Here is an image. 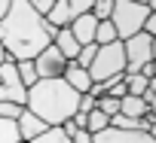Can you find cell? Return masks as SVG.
Returning a JSON list of instances; mask_svg holds the SVG:
<instances>
[{
	"instance_id": "6da1fadb",
	"label": "cell",
	"mask_w": 156,
	"mask_h": 143,
	"mask_svg": "<svg viewBox=\"0 0 156 143\" xmlns=\"http://www.w3.org/2000/svg\"><path fill=\"white\" fill-rule=\"evenodd\" d=\"M55 37L58 31L31 9V0H12L6 18L0 22V46L6 49L9 61L16 64L34 61L46 46H52Z\"/></svg>"
},
{
	"instance_id": "7a4b0ae2",
	"label": "cell",
	"mask_w": 156,
	"mask_h": 143,
	"mask_svg": "<svg viewBox=\"0 0 156 143\" xmlns=\"http://www.w3.org/2000/svg\"><path fill=\"white\" fill-rule=\"evenodd\" d=\"M76 107H80V95H76L64 79H40L37 85L28 88L25 110H31L49 128H61L67 119H73Z\"/></svg>"
},
{
	"instance_id": "3957f363",
	"label": "cell",
	"mask_w": 156,
	"mask_h": 143,
	"mask_svg": "<svg viewBox=\"0 0 156 143\" xmlns=\"http://www.w3.org/2000/svg\"><path fill=\"white\" fill-rule=\"evenodd\" d=\"M150 18V6L147 3H132V0H113V15L110 25L119 37V43L144 34V22Z\"/></svg>"
},
{
	"instance_id": "277c9868",
	"label": "cell",
	"mask_w": 156,
	"mask_h": 143,
	"mask_svg": "<svg viewBox=\"0 0 156 143\" xmlns=\"http://www.w3.org/2000/svg\"><path fill=\"white\" fill-rule=\"evenodd\" d=\"M126 73V52H122V43H110V46H98V55L95 61L89 64V79L92 82H107L113 76H122Z\"/></svg>"
},
{
	"instance_id": "5b68a950",
	"label": "cell",
	"mask_w": 156,
	"mask_h": 143,
	"mask_svg": "<svg viewBox=\"0 0 156 143\" xmlns=\"http://www.w3.org/2000/svg\"><path fill=\"white\" fill-rule=\"evenodd\" d=\"M122 52H126V76H135L147 64H153V40L147 34H138V37L126 40Z\"/></svg>"
},
{
	"instance_id": "8992f818",
	"label": "cell",
	"mask_w": 156,
	"mask_h": 143,
	"mask_svg": "<svg viewBox=\"0 0 156 143\" xmlns=\"http://www.w3.org/2000/svg\"><path fill=\"white\" fill-rule=\"evenodd\" d=\"M89 12H92V0H55V6L46 15V22L55 31H64V28H70L80 15H89Z\"/></svg>"
},
{
	"instance_id": "52a82bcc",
	"label": "cell",
	"mask_w": 156,
	"mask_h": 143,
	"mask_svg": "<svg viewBox=\"0 0 156 143\" xmlns=\"http://www.w3.org/2000/svg\"><path fill=\"white\" fill-rule=\"evenodd\" d=\"M0 101H6V104H19V107L28 104V88H25L22 79H19L16 61L0 64Z\"/></svg>"
},
{
	"instance_id": "ba28073f",
	"label": "cell",
	"mask_w": 156,
	"mask_h": 143,
	"mask_svg": "<svg viewBox=\"0 0 156 143\" xmlns=\"http://www.w3.org/2000/svg\"><path fill=\"white\" fill-rule=\"evenodd\" d=\"M34 67H37V76H40V79H61L67 61H64V55H61L55 46H46V49L34 58Z\"/></svg>"
},
{
	"instance_id": "9c48e42d",
	"label": "cell",
	"mask_w": 156,
	"mask_h": 143,
	"mask_svg": "<svg viewBox=\"0 0 156 143\" xmlns=\"http://www.w3.org/2000/svg\"><path fill=\"white\" fill-rule=\"evenodd\" d=\"M92 143H153L147 131H119V128H107L101 134H92Z\"/></svg>"
},
{
	"instance_id": "30bf717a",
	"label": "cell",
	"mask_w": 156,
	"mask_h": 143,
	"mask_svg": "<svg viewBox=\"0 0 156 143\" xmlns=\"http://www.w3.org/2000/svg\"><path fill=\"white\" fill-rule=\"evenodd\" d=\"M16 125H19V137H22V143H31V140H37L49 125L43 122V119H37L31 110H22V116L16 119Z\"/></svg>"
},
{
	"instance_id": "8fae6325",
	"label": "cell",
	"mask_w": 156,
	"mask_h": 143,
	"mask_svg": "<svg viewBox=\"0 0 156 143\" xmlns=\"http://www.w3.org/2000/svg\"><path fill=\"white\" fill-rule=\"evenodd\" d=\"M76 95H86L89 88H92V79H89V70H83L76 61H67V67H64V76H61Z\"/></svg>"
},
{
	"instance_id": "7c38bea8",
	"label": "cell",
	"mask_w": 156,
	"mask_h": 143,
	"mask_svg": "<svg viewBox=\"0 0 156 143\" xmlns=\"http://www.w3.org/2000/svg\"><path fill=\"white\" fill-rule=\"evenodd\" d=\"M95 31H98V22H95V15H92V12H89V15H80V18L70 25V34H73V40L80 43V46L95 43Z\"/></svg>"
},
{
	"instance_id": "4fadbf2b",
	"label": "cell",
	"mask_w": 156,
	"mask_h": 143,
	"mask_svg": "<svg viewBox=\"0 0 156 143\" xmlns=\"http://www.w3.org/2000/svg\"><path fill=\"white\" fill-rule=\"evenodd\" d=\"M52 46L64 55V61H76V55H80V43L73 40V34H70V28H64V31H58V37L52 40Z\"/></svg>"
},
{
	"instance_id": "5bb4252c",
	"label": "cell",
	"mask_w": 156,
	"mask_h": 143,
	"mask_svg": "<svg viewBox=\"0 0 156 143\" xmlns=\"http://www.w3.org/2000/svg\"><path fill=\"white\" fill-rule=\"evenodd\" d=\"M119 113L129 116V119H144V116H147V101H144V98L126 95V98L119 101Z\"/></svg>"
},
{
	"instance_id": "9a60e30c",
	"label": "cell",
	"mask_w": 156,
	"mask_h": 143,
	"mask_svg": "<svg viewBox=\"0 0 156 143\" xmlns=\"http://www.w3.org/2000/svg\"><path fill=\"white\" fill-rule=\"evenodd\" d=\"M16 70H19V79H22V85H25V88H31V85H37V82H40L34 61H19V64H16Z\"/></svg>"
},
{
	"instance_id": "2e32d148",
	"label": "cell",
	"mask_w": 156,
	"mask_h": 143,
	"mask_svg": "<svg viewBox=\"0 0 156 143\" xmlns=\"http://www.w3.org/2000/svg\"><path fill=\"white\" fill-rule=\"evenodd\" d=\"M110 128V119L101 113V110H92L89 116H86V131L89 134H101V131H107Z\"/></svg>"
},
{
	"instance_id": "e0dca14e",
	"label": "cell",
	"mask_w": 156,
	"mask_h": 143,
	"mask_svg": "<svg viewBox=\"0 0 156 143\" xmlns=\"http://www.w3.org/2000/svg\"><path fill=\"white\" fill-rule=\"evenodd\" d=\"M147 85H150V79H147V76H141V73L126 76V91H129L132 98H144V95H147Z\"/></svg>"
},
{
	"instance_id": "ac0fdd59",
	"label": "cell",
	"mask_w": 156,
	"mask_h": 143,
	"mask_svg": "<svg viewBox=\"0 0 156 143\" xmlns=\"http://www.w3.org/2000/svg\"><path fill=\"white\" fill-rule=\"evenodd\" d=\"M0 143H22L16 119H0Z\"/></svg>"
},
{
	"instance_id": "d6986e66",
	"label": "cell",
	"mask_w": 156,
	"mask_h": 143,
	"mask_svg": "<svg viewBox=\"0 0 156 143\" xmlns=\"http://www.w3.org/2000/svg\"><path fill=\"white\" fill-rule=\"evenodd\" d=\"M119 37H116V31H113V25L110 22H98V31H95V46H110V43H116Z\"/></svg>"
},
{
	"instance_id": "ffe728a7",
	"label": "cell",
	"mask_w": 156,
	"mask_h": 143,
	"mask_svg": "<svg viewBox=\"0 0 156 143\" xmlns=\"http://www.w3.org/2000/svg\"><path fill=\"white\" fill-rule=\"evenodd\" d=\"M31 143H73V140H70L61 128H46V131H43L37 140H31Z\"/></svg>"
},
{
	"instance_id": "44dd1931",
	"label": "cell",
	"mask_w": 156,
	"mask_h": 143,
	"mask_svg": "<svg viewBox=\"0 0 156 143\" xmlns=\"http://www.w3.org/2000/svg\"><path fill=\"white\" fill-rule=\"evenodd\" d=\"M92 15H95V22H110L113 0H92Z\"/></svg>"
},
{
	"instance_id": "7402d4cb",
	"label": "cell",
	"mask_w": 156,
	"mask_h": 143,
	"mask_svg": "<svg viewBox=\"0 0 156 143\" xmlns=\"http://www.w3.org/2000/svg\"><path fill=\"white\" fill-rule=\"evenodd\" d=\"M95 55H98V46H95V43H89V46H83V49H80V55H76V64H80L83 70H89V64L95 61Z\"/></svg>"
},
{
	"instance_id": "603a6c76",
	"label": "cell",
	"mask_w": 156,
	"mask_h": 143,
	"mask_svg": "<svg viewBox=\"0 0 156 143\" xmlns=\"http://www.w3.org/2000/svg\"><path fill=\"white\" fill-rule=\"evenodd\" d=\"M95 110H101V113H104L107 119H113V116L119 113V101H116V98H107V95H104V98L98 101V107H95Z\"/></svg>"
},
{
	"instance_id": "cb8c5ba5",
	"label": "cell",
	"mask_w": 156,
	"mask_h": 143,
	"mask_svg": "<svg viewBox=\"0 0 156 143\" xmlns=\"http://www.w3.org/2000/svg\"><path fill=\"white\" fill-rule=\"evenodd\" d=\"M22 110H25V107H19V104H6V101H0V119H19Z\"/></svg>"
},
{
	"instance_id": "d4e9b609",
	"label": "cell",
	"mask_w": 156,
	"mask_h": 143,
	"mask_svg": "<svg viewBox=\"0 0 156 143\" xmlns=\"http://www.w3.org/2000/svg\"><path fill=\"white\" fill-rule=\"evenodd\" d=\"M52 6H55V0H31V9H34L40 18H46V15L52 12Z\"/></svg>"
},
{
	"instance_id": "484cf974",
	"label": "cell",
	"mask_w": 156,
	"mask_h": 143,
	"mask_svg": "<svg viewBox=\"0 0 156 143\" xmlns=\"http://www.w3.org/2000/svg\"><path fill=\"white\" fill-rule=\"evenodd\" d=\"M98 107V101L92 98V95H80V107H76V113H83V116H89L92 110Z\"/></svg>"
},
{
	"instance_id": "4316f807",
	"label": "cell",
	"mask_w": 156,
	"mask_h": 143,
	"mask_svg": "<svg viewBox=\"0 0 156 143\" xmlns=\"http://www.w3.org/2000/svg\"><path fill=\"white\" fill-rule=\"evenodd\" d=\"M144 34H147L150 40H156V15H153V12H150V18L144 22Z\"/></svg>"
},
{
	"instance_id": "83f0119b",
	"label": "cell",
	"mask_w": 156,
	"mask_h": 143,
	"mask_svg": "<svg viewBox=\"0 0 156 143\" xmlns=\"http://www.w3.org/2000/svg\"><path fill=\"white\" fill-rule=\"evenodd\" d=\"M73 143H92V134L89 131H76L73 134Z\"/></svg>"
},
{
	"instance_id": "f1b7e54d",
	"label": "cell",
	"mask_w": 156,
	"mask_h": 143,
	"mask_svg": "<svg viewBox=\"0 0 156 143\" xmlns=\"http://www.w3.org/2000/svg\"><path fill=\"white\" fill-rule=\"evenodd\" d=\"M9 6H12V0H0V22L6 18V12H9Z\"/></svg>"
},
{
	"instance_id": "f546056e",
	"label": "cell",
	"mask_w": 156,
	"mask_h": 143,
	"mask_svg": "<svg viewBox=\"0 0 156 143\" xmlns=\"http://www.w3.org/2000/svg\"><path fill=\"white\" fill-rule=\"evenodd\" d=\"M147 134H150V140H153V143H156V122H153V125H150V128H147Z\"/></svg>"
},
{
	"instance_id": "4dcf8cb0",
	"label": "cell",
	"mask_w": 156,
	"mask_h": 143,
	"mask_svg": "<svg viewBox=\"0 0 156 143\" xmlns=\"http://www.w3.org/2000/svg\"><path fill=\"white\" fill-rule=\"evenodd\" d=\"M6 61H9V55H6V49H3V46H0V64H6Z\"/></svg>"
},
{
	"instance_id": "1f68e13d",
	"label": "cell",
	"mask_w": 156,
	"mask_h": 143,
	"mask_svg": "<svg viewBox=\"0 0 156 143\" xmlns=\"http://www.w3.org/2000/svg\"><path fill=\"white\" fill-rule=\"evenodd\" d=\"M153 76H156V40H153Z\"/></svg>"
},
{
	"instance_id": "d6a6232c",
	"label": "cell",
	"mask_w": 156,
	"mask_h": 143,
	"mask_svg": "<svg viewBox=\"0 0 156 143\" xmlns=\"http://www.w3.org/2000/svg\"><path fill=\"white\" fill-rule=\"evenodd\" d=\"M147 6H150V12L156 15V0H150V3H147Z\"/></svg>"
}]
</instances>
